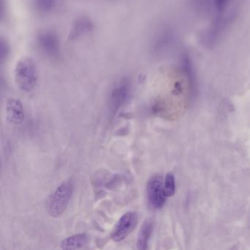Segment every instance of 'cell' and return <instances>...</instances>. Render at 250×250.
I'll return each instance as SVG.
<instances>
[{
  "label": "cell",
  "instance_id": "obj_1",
  "mask_svg": "<svg viewBox=\"0 0 250 250\" xmlns=\"http://www.w3.org/2000/svg\"><path fill=\"white\" fill-rule=\"evenodd\" d=\"M14 77L17 86L22 91H33L39 80V73L34 61L30 58L20 59L16 64Z\"/></svg>",
  "mask_w": 250,
  "mask_h": 250
},
{
  "label": "cell",
  "instance_id": "obj_2",
  "mask_svg": "<svg viewBox=\"0 0 250 250\" xmlns=\"http://www.w3.org/2000/svg\"><path fill=\"white\" fill-rule=\"evenodd\" d=\"M74 191L72 181L62 182L55 191L49 196L46 203L48 213L52 217H59L65 211L69 204Z\"/></svg>",
  "mask_w": 250,
  "mask_h": 250
},
{
  "label": "cell",
  "instance_id": "obj_3",
  "mask_svg": "<svg viewBox=\"0 0 250 250\" xmlns=\"http://www.w3.org/2000/svg\"><path fill=\"white\" fill-rule=\"evenodd\" d=\"M37 44L41 52L50 59H58L61 55V41L52 30L40 32L37 36Z\"/></svg>",
  "mask_w": 250,
  "mask_h": 250
},
{
  "label": "cell",
  "instance_id": "obj_4",
  "mask_svg": "<svg viewBox=\"0 0 250 250\" xmlns=\"http://www.w3.org/2000/svg\"><path fill=\"white\" fill-rule=\"evenodd\" d=\"M147 195L149 204L156 209L162 208L165 206L167 196L165 186L160 175H153L147 184Z\"/></svg>",
  "mask_w": 250,
  "mask_h": 250
},
{
  "label": "cell",
  "instance_id": "obj_5",
  "mask_svg": "<svg viewBox=\"0 0 250 250\" xmlns=\"http://www.w3.org/2000/svg\"><path fill=\"white\" fill-rule=\"evenodd\" d=\"M138 223L137 212L130 211L120 218L111 234V238L115 242H121L126 238L134 230Z\"/></svg>",
  "mask_w": 250,
  "mask_h": 250
},
{
  "label": "cell",
  "instance_id": "obj_6",
  "mask_svg": "<svg viewBox=\"0 0 250 250\" xmlns=\"http://www.w3.org/2000/svg\"><path fill=\"white\" fill-rule=\"evenodd\" d=\"M131 92V83L129 79H121L111 91L109 106L112 110L116 111L129 99Z\"/></svg>",
  "mask_w": 250,
  "mask_h": 250
},
{
  "label": "cell",
  "instance_id": "obj_7",
  "mask_svg": "<svg viewBox=\"0 0 250 250\" xmlns=\"http://www.w3.org/2000/svg\"><path fill=\"white\" fill-rule=\"evenodd\" d=\"M93 21L88 17H81L73 23L68 34V40L74 41L88 34L93 30Z\"/></svg>",
  "mask_w": 250,
  "mask_h": 250
},
{
  "label": "cell",
  "instance_id": "obj_8",
  "mask_svg": "<svg viewBox=\"0 0 250 250\" xmlns=\"http://www.w3.org/2000/svg\"><path fill=\"white\" fill-rule=\"evenodd\" d=\"M7 119L11 124H20L24 121V112L22 104L17 99H9L6 104Z\"/></svg>",
  "mask_w": 250,
  "mask_h": 250
},
{
  "label": "cell",
  "instance_id": "obj_9",
  "mask_svg": "<svg viewBox=\"0 0 250 250\" xmlns=\"http://www.w3.org/2000/svg\"><path fill=\"white\" fill-rule=\"evenodd\" d=\"M153 222L150 219H147L143 222L140 228L137 235V250H147L149 239L151 236L153 231Z\"/></svg>",
  "mask_w": 250,
  "mask_h": 250
},
{
  "label": "cell",
  "instance_id": "obj_10",
  "mask_svg": "<svg viewBox=\"0 0 250 250\" xmlns=\"http://www.w3.org/2000/svg\"><path fill=\"white\" fill-rule=\"evenodd\" d=\"M89 237L87 234H77L62 240L61 247L65 250H79L87 245Z\"/></svg>",
  "mask_w": 250,
  "mask_h": 250
},
{
  "label": "cell",
  "instance_id": "obj_11",
  "mask_svg": "<svg viewBox=\"0 0 250 250\" xmlns=\"http://www.w3.org/2000/svg\"><path fill=\"white\" fill-rule=\"evenodd\" d=\"M57 0H33L36 11L42 14H49L55 9Z\"/></svg>",
  "mask_w": 250,
  "mask_h": 250
},
{
  "label": "cell",
  "instance_id": "obj_12",
  "mask_svg": "<svg viewBox=\"0 0 250 250\" xmlns=\"http://www.w3.org/2000/svg\"><path fill=\"white\" fill-rule=\"evenodd\" d=\"M164 186H165V192L167 197H172L174 195L175 191V176L172 172L167 174L164 181Z\"/></svg>",
  "mask_w": 250,
  "mask_h": 250
},
{
  "label": "cell",
  "instance_id": "obj_13",
  "mask_svg": "<svg viewBox=\"0 0 250 250\" xmlns=\"http://www.w3.org/2000/svg\"><path fill=\"white\" fill-rule=\"evenodd\" d=\"M11 53V46L6 39L1 38L0 41V59L2 64L7 61Z\"/></svg>",
  "mask_w": 250,
  "mask_h": 250
}]
</instances>
